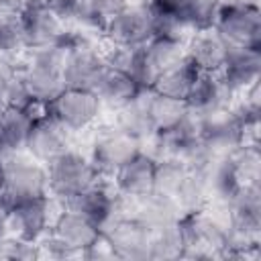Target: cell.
Returning a JSON list of instances; mask_svg holds the SVG:
<instances>
[{"label":"cell","mask_w":261,"mask_h":261,"mask_svg":"<svg viewBox=\"0 0 261 261\" xmlns=\"http://www.w3.org/2000/svg\"><path fill=\"white\" fill-rule=\"evenodd\" d=\"M29 59L22 67L20 80L29 92L31 98L51 104V100L65 88L63 84V65H65V55L67 49L63 41L47 45V47H37L29 49Z\"/></svg>","instance_id":"cell-1"},{"label":"cell","mask_w":261,"mask_h":261,"mask_svg":"<svg viewBox=\"0 0 261 261\" xmlns=\"http://www.w3.org/2000/svg\"><path fill=\"white\" fill-rule=\"evenodd\" d=\"M234 96L228 92L218 73H200L186 98L190 112L198 116H208L230 108Z\"/></svg>","instance_id":"cell-19"},{"label":"cell","mask_w":261,"mask_h":261,"mask_svg":"<svg viewBox=\"0 0 261 261\" xmlns=\"http://www.w3.org/2000/svg\"><path fill=\"white\" fill-rule=\"evenodd\" d=\"M228 47L230 45L226 43V39L214 27H206V29L194 31L188 37L186 57L202 73H218L226 59Z\"/></svg>","instance_id":"cell-17"},{"label":"cell","mask_w":261,"mask_h":261,"mask_svg":"<svg viewBox=\"0 0 261 261\" xmlns=\"http://www.w3.org/2000/svg\"><path fill=\"white\" fill-rule=\"evenodd\" d=\"M145 53H147V59L153 71L159 75L186 59V43L163 39V37H153L145 43Z\"/></svg>","instance_id":"cell-28"},{"label":"cell","mask_w":261,"mask_h":261,"mask_svg":"<svg viewBox=\"0 0 261 261\" xmlns=\"http://www.w3.org/2000/svg\"><path fill=\"white\" fill-rule=\"evenodd\" d=\"M4 157V184L0 190V206L4 210L18 202L49 196L47 167L31 155L10 153Z\"/></svg>","instance_id":"cell-2"},{"label":"cell","mask_w":261,"mask_h":261,"mask_svg":"<svg viewBox=\"0 0 261 261\" xmlns=\"http://www.w3.org/2000/svg\"><path fill=\"white\" fill-rule=\"evenodd\" d=\"M128 4V0H86L84 12L80 14L77 24L84 29H92V31H104L106 20L116 14L118 10H122Z\"/></svg>","instance_id":"cell-32"},{"label":"cell","mask_w":261,"mask_h":261,"mask_svg":"<svg viewBox=\"0 0 261 261\" xmlns=\"http://www.w3.org/2000/svg\"><path fill=\"white\" fill-rule=\"evenodd\" d=\"M179 224L184 232V251L179 259H222L226 224L218 222L206 210L181 214Z\"/></svg>","instance_id":"cell-5"},{"label":"cell","mask_w":261,"mask_h":261,"mask_svg":"<svg viewBox=\"0 0 261 261\" xmlns=\"http://www.w3.org/2000/svg\"><path fill=\"white\" fill-rule=\"evenodd\" d=\"M0 259H6V261L39 259V247H37V243H29L14 234H6L0 241Z\"/></svg>","instance_id":"cell-35"},{"label":"cell","mask_w":261,"mask_h":261,"mask_svg":"<svg viewBox=\"0 0 261 261\" xmlns=\"http://www.w3.org/2000/svg\"><path fill=\"white\" fill-rule=\"evenodd\" d=\"M61 41L67 49L65 65H63L65 88H80V90H92L94 92V86L106 67L104 53L84 33L65 31Z\"/></svg>","instance_id":"cell-3"},{"label":"cell","mask_w":261,"mask_h":261,"mask_svg":"<svg viewBox=\"0 0 261 261\" xmlns=\"http://www.w3.org/2000/svg\"><path fill=\"white\" fill-rule=\"evenodd\" d=\"M210 169H206V167H188V173H186V177H184V181H181V186L175 194V200H177L184 214L204 210V206L208 204V200L212 196Z\"/></svg>","instance_id":"cell-25"},{"label":"cell","mask_w":261,"mask_h":261,"mask_svg":"<svg viewBox=\"0 0 261 261\" xmlns=\"http://www.w3.org/2000/svg\"><path fill=\"white\" fill-rule=\"evenodd\" d=\"M51 232H55L63 243H67L77 255L98 237V226L94 222H90L86 216H82L75 210L65 208L55 222L51 224Z\"/></svg>","instance_id":"cell-23"},{"label":"cell","mask_w":261,"mask_h":261,"mask_svg":"<svg viewBox=\"0 0 261 261\" xmlns=\"http://www.w3.org/2000/svg\"><path fill=\"white\" fill-rule=\"evenodd\" d=\"M65 208L86 216L102 232L112 220H116L122 214V196L114 188L112 179L100 175L86 192L65 202Z\"/></svg>","instance_id":"cell-7"},{"label":"cell","mask_w":261,"mask_h":261,"mask_svg":"<svg viewBox=\"0 0 261 261\" xmlns=\"http://www.w3.org/2000/svg\"><path fill=\"white\" fill-rule=\"evenodd\" d=\"M69 133L71 130H67L47 110L43 116H39L33 122L24 151L33 159H37L41 163H49L51 159H55L57 155H61L63 151L69 149Z\"/></svg>","instance_id":"cell-14"},{"label":"cell","mask_w":261,"mask_h":261,"mask_svg":"<svg viewBox=\"0 0 261 261\" xmlns=\"http://www.w3.org/2000/svg\"><path fill=\"white\" fill-rule=\"evenodd\" d=\"M151 12H153V37H163V39H173V41L186 43L188 37L194 33L190 22L177 10H157V8H151Z\"/></svg>","instance_id":"cell-31"},{"label":"cell","mask_w":261,"mask_h":261,"mask_svg":"<svg viewBox=\"0 0 261 261\" xmlns=\"http://www.w3.org/2000/svg\"><path fill=\"white\" fill-rule=\"evenodd\" d=\"M149 90L151 88H145V90H139L137 96L124 104L122 108L114 110L116 112V128L124 130L126 135L139 139L141 143L149 137L155 135V128L151 124V118H149V110H147V96H149Z\"/></svg>","instance_id":"cell-24"},{"label":"cell","mask_w":261,"mask_h":261,"mask_svg":"<svg viewBox=\"0 0 261 261\" xmlns=\"http://www.w3.org/2000/svg\"><path fill=\"white\" fill-rule=\"evenodd\" d=\"M218 6H220V0H188L181 14L190 22V27L198 31V29L212 27Z\"/></svg>","instance_id":"cell-34"},{"label":"cell","mask_w":261,"mask_h":261,"mask_svg":"<svg viewBox=\"0 0 261 261\" xmlns=\"http://www.w3.org/2000/svg\"><path fill=\"white\" fill-rule=\"evenodd\" d=\"M102 110V102L92 90L63 88L49 104V112L67 128L82 130L90 126Z\"/></svg>","instance_id":"cell-9"},{"label":"cell","mask_w":261,"mask_h":261,"mask_svg":"<svg viewBox=\"0 0 261 261\" xmlns=\"http://www.w3.org/2000/svg\"><path fill=\"white\" fill-rule=\"evenodd\" d=\"M24 49V37L18 12L0 8V57H12Z\"/></svg>","instance_id":"cell-33"},{"label":"cell","mask_w":261,"mask_h":261,"mask_svg":"<svg viewBox=\"0 0 261 261\" xmlns=\"http://www.w3.org/2000/svg\"><path fill=\"white\" fill-rule=\"evenodd\" d=\"M212 27L228 45L261 49V10L259 6H237L220 2Z\"/></svg>","instance_id":"cell-6"},{"label":"cell","mask_w":261,"mask_h":261,"mask_svg":"<svg viewBox=\"0 0 261 261\" xmlns=\"http://www.w3.org/2000/svg\"><path fill=\"white\" fill-rule=\"evenodd\" d=\"M188 173V165L175 157H159L155 163L153 175V192L161 196L175 198L184 177Z\"/></svg>","instance_id":"cell-30"},{"label":"cell","mask_w":261,"mask_h":261,"mask_svg":"<svg viewBox=\"0 0 261 261\" xmlns=\"http://www.w3.org/2000/svg\"><path fill=\"white\" fill-rule=\"evenodd\" d=\"M35 118L18 106H4L0 120V153H22Z\"/></svg>","instance_id":"cell-22"},{"label":"cell","mask_w":261,"mask_h":261,"mask_svg":"<svg viewBox=\"0 0 261 261\" xmlns=\"http://www.w3.org/2000/svg\"><path fill=\"white\" fill-rule=\"evenodd\" d=\"M139 90L141 88L124 71L108 65V63H106L104 71L100 73V77L94 86V92L100 98L102 106H108L110 110H118L124 104H128L137 96Z\"/></svg>","instance_id":"cell-21"},{"label":"cell","mask_w":261,"mask_h":261,"mask_svg":"<svg viewBox=\"0 0 261 261\" xmlns=\"http://www.w3.org/2000/svg\"><path fill=\"white\" fill-rule=\"evenodd\" d=\"M102 232L112 243L118 259H149L151 230L137 218L120 214Z\"/></svg>","instance_id":"cell-16"},{"label":"cell","mask_w":261,"mask_h":261,"mask_svg":"<svg viewBox=\"0 0 261 261\" xmlns=\"http://www.w3.org/2000/svg\"><path fill=\"white\" fill-rule=\"evenodd\" d=\"M45 2L63 24L77 22L80 14L84 12V6H86V0H45Z\"/></svg>","instance_id":"cell-37"},{"label":"cell","mask_w":261,"mask_h":261,"mask_svg":"<svg viewBox=\"0 0 261 261\" xmlns=\"http://www.w3.org/2000/svg\"><path fill=\"white\" fill-rule=\"evenodd\" d=\"M126 200H130V204L135 206L133 218H137L149 230H155L159 226L177 222L184 214L175 198L161 196V194H155V192H151L147 196H141V198H126Z\"/></svg>","instance_id":"cell-20"},{"label":"cell","mask_w":261,"mask_h":261,"mask_svg":"<svg viewBox=\"0 0 261 261\" xmlns=\"http://www.w3.org/2000/svg\"><path fill=\"white\" fill-rule=\"evenodd\" d=\"M45 167H47L49 194L51 198H57L63 204L86 192L100 177L92 161L71 149L63 151L61 155L45 163Z\"/></svg>","instance_id":"cell-4"},{"label":"cell","mask_w":261,"mask_h":261,"mask_svg":"<svg viewBox=\"0 0 261 261\" xmlns=\"http://www.w3.org/2000/svg\"><path fill=\"white\" fill-rule=\"evenodd\" d=\"M20 73L10 57H0V104H6V98L18 84Z\"/></svg>","instance_id":"cell-39"},{"label":"cell","mask_w":261,"mask_h":261,"mask_svg":"<svg viewBox=\"0 0 261 261\" xmlns=\"http://www.w3.org/2000/svg\"><path fill=\"white\" fill-rule=\"evenodd\" d=\"M202 118V143L214 157H224L245 143V128L239 116L226 108Z\"/></svg>","instance_id":"cell-12"},{"label":"cell","mask_w":261,"mask_h":261,"mask_svg":"<svg viewBox=\"0 0 261 261\" xmlns=\"http://www.w3.org/2000/svg\"><path fill=\"white\" fill-rule=\"evenodd\" d=\"M181 251H184V232L179 220L151 230L149 259H179Z\"/></svg>","instance_id":"cell-29"},{"label":"cell","mask_w":261,"mask_h":261,"mask_svg":"<svg viewBox=\"0 0 261 261\" xmlns=\"http://www.w3.org/2000/svg\"><path fill=\"white\" fill-rule=\"evenodd\" d=\"M147 110H149V118H151L155 133H167V130L175 128L190 112L186 100L169 98V96L157 94L155 90H149Z\"/></svg>","instance_id":"cell-26"},{"label":"cell","mask_w":261,"mask_h":261,"mask_svg":"<svg viewBox=\"0 0 261 261\" xmlns=\"http://www.w3.org/2000/svg\"><path fill=\"white\" fill-rule=\"evenodd\" d=\"M218 75L224 82V86L228 88V92L237 98L247 88H251L255 82H259V75H261V49H249V47L230 45Z\"/></svg>","instance_id":"cell-15"},{"label":"cell","mask_w":261,"mask_h":261,"mask_svg":"<svg viewBox=\"0 0 261 261\" xmlns=\"http://www.w3.org/2000/svg\"><path fill=\"white\" fill-rule=\"evenodd\" d=\"M27 0H0V8L2 10H12V12H18L22 6H24Z\"/></svg>","instance_id":"cell-41"},{"label":"cell","mask_w":261,"mask_h":261,"mask_svg":"<svg viewBox=\"0 0 261 261\" xmlns=\"http://www.w3.org/2000/svg\"><path fill=\"white\" fill-rule=\"evenodd\" d=\"M6 234H10V230H8V212L0 206V241H2Z\"/></svg>","instance_id":"cell-42"},{"label":"cell","mask_w":261,"mask_h":261,"mask_svg":"<svg viewBox=\"0 0 261 261\" xmlns=\"http://www.w3.org/2000/svg\"><path fill=\"white\" fill-rule=\"evenodd\" d=\"M143 4H149L151 8H157V10H177V12H181L184 6L188 4V0H145Z\"/></svg>","instance_id":"cell-40"},{"label":"cell","mask_w":261,"mask_h":261,"mask_svg":"<svg viewBox=\"0 0 261 261\" xmlns=\"http://www.w3.org/2000/svg\"><path fill=\"white\" fill-rule=\"evenodd\" d=\"M104 37L118 47H139L153 37V12L149 4H126L104 24Z\"/></svg>","instance_id":"cell-8"},{"label":"cell","mask_w":261,"mask_h":261,"mask_svg":"<svg viewBox=\"0 0 261 261\" xmlns=\"http://www.w3.org/2000/svg\"><path fill=\"white\" fill-rule=\"evenodd\" d=\"M18 16L24 37V49L59 43L65 35V24L55 16L45 0H27L24 6L18 10Z\"/></svg>","instance_id":"cell-10"},{"label":"cell","mask_w":261,"mask_h":261,"mask_svg":"<svg viewBox=\"0 0 261 261\" xmlns=\"http://www.w3.org/2000/svg\"><path fill=\"white\" fill-rule=\"evenodd\" d=\"M139 151H141V141L114 126L96 137L92 145L90 161L98 171V175L112 177L114 171L120 165H124L128 159H133Z\"/></svg>","instance_id":"cell-11"},{"label":"cell","mask_w":261,"mask_h":261,"mask_svg":"<svg viewBox=\"0 0 261 261\" xmlns=\"http://www.w3.org/2000/svg\"><path fill=\"white\" fill-rule=\"evenodd\" d=\"M224 4H237V6H259V0H220Z\"/></svg>","instance_id":"cell-43"},{"label":"cell","mask_w":261,"mask_h":261,"mask_svg":"<svg viewBox=\"0 0 261 261\" xmlns=\"http://www.w3.org/2000/svg\"><path fill=\"white\" fill-rule=\"evenodd\" d=\"M37 247H39V257H51V259H69V257H77V253L67 245L63 243L55 232L47 230L39 241H37Z\"/></svg>","instance_id":"cell-36"},{"label":"cell","mask_w":261,"mask_h":261,"mask_svg":"<svg viewBox=\"0 0 261 261\" xmlns=\"http://www.w3.org/2000/svg\"><path fill=\"white\" fill-rule=\"evenodd\" d=\"M2 184H4V157L0 153V190H2Z\"/></svg>","instance_id":"cell-44"},{"label":"cell","mask_w":261,"mask_h":261,"mask_svg":"<svg viewBox=\"0 0 261 261\" xmlns=\"http://www.w3.org/2000/svg\"><path fill=\"white\" fill-rule=\"evenodd\" d=\"M202 71L196 69V65L186 57L181 63L173 65L171 69L163 71L157 75L155 84L151 90H155L157 94H163V96H169V98H179V100H186L196 77L200 75Z\"/></svg>","instance_id":"cell-27"},{"label":"cell","mask_w":261,"mask_h":261,"mask_svg":"<svg viewBox=\"0 0 261 261\" xmlns=\"http://www.w3.org/2000/svg\"><path fill=\"white\" fill-rule=\"evenodd\" d=\"M80 257L84 259H94V261H108V259H118L112 243L108 241V237L104 232H98V237L80 253Z\"/></svg>","instance_id":"cell-38"},{"label":"cell","mask_w":261,"mask_h":261,"mask_svg":"<svg viewBox=\"0 0 261 261\" xmlns=\"http://www.w3.org/2000/svg\"><path fill=\"white\" fill-rule=\"evenodd\" d=\"M155 163L157 159L141 149L133 159L120 165L112 175V184L118 190V194L124 198H141V196L151 194Z\"/></svg>","instance_id":"cell-18"},{"label":"cell","mask_w":261,"mask_h":261,"mask_svg":"<svg viewBox=\"0 0 261 261\" xmlns=\"http://www.w3.org/2000/svg\"><path fill=\"white\" fill-rule=\"evenodd\" d=\"M8 212V230L29 243H37L51 228V196L14 204Z\"/></svg>","instance_id":"cell-13"}]
</instances>
